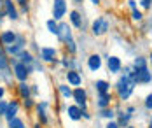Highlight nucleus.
I'll return each mask as SVG.
<instances>
[{
  "label": "nucleus",
  "instance_id": "37998d69",
  "mask_svg": "<svg viewBox=\"0 0 152 128\" xmlns=\"http://www.w3.org/2000/svg\"><path fill=\"white\" fill-rule=\"evenodd\" d=\"M129 128H131V127H129Z\"/></svg>",
  "mask_w": 152,
  "mask_h": 128
},
{
  "label": "nucleus",
  "instance_id": "39448f33",
  "mask_svg": "<svg viewBox=\"0 0 152 128\" xmlns=\"http://www.w3.org/2000/svg\"><path fill=\"white\" fill-rule=\"evenodd\" d=\"M58 37H60L63 42H66V40L72 37V33H70V26H68L66 23H61L60 26H58Z\"/></svg>",
  "mask_w": 152,
  "mask_h": 128
},
{
  "label": "nucleus",
  "instance_id": "7c9ffc66",
  "mask_svg": "<svg viewBox=\"0 0 152 128\" xmlns=\"http://www.w3.org/2000/svg\"><path fill=\"white\" fill-rule=\"evenodd\" d=\"M26 2H28V0H18V4H19V5H23V11H28V7H26Z\"/></svg>",
  "mask_w": 152,
  "mask_h": 128
},
{
  "label": "nucleus",
  "instance_id": "cd10ccee",
  "mask_svg": "<svg viewBox=\"0 0 152 128\" xmlns=\"http://www.w3.org/2000/svg\"><path fill=\"white\" fill-rule=\"evenodd\" d=\"M129 118H131V116H129V114H126V116H124V114H122V116H121V121H119V125H126V123H128V121H129Z\"/></svg>",
  "mask_w": 152,
  "mask_h": 128
},
{
  "label": "nucleus",
  "instance_id": "4c0bfd02",
  "mask_svg": "<svg viewBox=\"0 0 152 128\" xmlns=\"http://www.w3.org/2000/svg\"><path fill=\"white\" fill-rule=\"evenodd\" d=\"M2 96H4V88L0 86V98H2Z\"/></svg>",
  "mask_w": 152,
  "mask_h": 128
},
{
  "label": "nucleus",
  "instance_id": "4468645a",
  "mask_svg": "<svg viewBox=\"0 0 152 128\" xmlns=\"http://www.w3.org/2000/svg\"><path fill=\"white\" fill-rule=\"evenodd\" d=\"M68 116H70L74 121H77V119L82 116V111H80L79 107H75V105H70V107H68Z\"/></svg>",
  "mask_w": 152,
  "mask_h": 128
},
{
  "label": "nucleus",
  "instance_id": "9b49d317",
  "mask_svg": "<svg viewBox=\"0 0 152 128\" xmlns=\"http://www.w3.org/2000/svg\"><path fill=\"white\" fill-rule=\"evenodd\" d=\"M66 79H68V82H70L72 86H79V84H80V76H79L77 72H74V70H68V72H66Z\"/></svg>",
  "mask_w": 152,
  "mask_h": 128
},
{
  "label": "nucleus",
  "instance_id": "b1692460",
  "mask_svg": "<svg viewBox=\"0 0 152 128\" xmlns=\"http://www.w3.org/2000/svg\"><path fill=\"white\" fill-rule=\"evenodd\" d=\"M7 68V58H5V53L0 48V70H5Z\"/></svg>",
  "mask_w": 152,
  "mask_h": 128
},
{
  "label": "nucleus",
  "instance_id": "9d476101",
  "mask_svg": "<svg viewBox=\"0 0 152 128\" xmlns=\"http://www.w3.org/2000/svg\"><path fill=\"white\" fill-rule=\"evenodd\" d=\"M88 65H89L91 70H98L102 67V58L98 54H93V56H89V60H88Z\"/></svg>",
  "mask_w": 152,
  "mask_h": 128
},
{
  "label": "nucleus",
  "instance_id": "412c9836",
  "mask_svg": "<svg viewBox=\"0 0 152 128\" xmlns=\"http://www.w3.org/2000/svg\"><path fill=\"white\" fill-rule=\"evenodd\" d=\"M96 90L100 93H107L108 91V84H107L105 81H96Z\"/></svg>",
  "mask_w": 152,
  "mask_h": 128
},
{
  "label": "nucleus",
  "instance_id": "f03ea898",
  "mask_svg": "<svg viewBox=\"0 0 152 128\" xmlns=\"http://www.w3.org/2000/svg\"><path fill=\"white\" fill-rule=\"evenodd\" d=\"M30 70H31L30 65H25V63H21V62L14 63V74H16V77L21 81V82H23V81H26L28 74H30Z\"/></svg>",
  "mask_w": 152,
  "mask_h": 128
},
{
  "label": "nucleus",
  "instance_id": "a211bd4d",
  "mask_svg": "<svg viewBox=\"0 0 152 128\" xmlns=\"http://www.w3.org/2000/svg\"><path fill=\"white\" fill-rule=\"evenodd\" d=\"M44 109H46V104H39V107H37V111H39V119H40V123H44V125H46V123H47V118H46V112H44Z\"/></svg>",
  "mask_w": 152,
  "mask_h": 128
},
{
  "label": "nucleus",
  "instance_id": "58836bf2",
  "mask_svg": "<svg viewBox=\"0 0 152 128\" xmlns=\"http://www.w3.org/2000/svg\"><path fill=\"white\" fill-rule=\"evenodd\" d=\"M74 2H75V4H80V2H82V0H74Z\"/></svg>",
  "mask_w": 152,
  "mask_h": 128
},
{
  "label": "nucleus",
  "instance_id": "2f4dec72",
  "mask_svg": "<svg viewBox=\"0 0 152 128\" xmlns=\"http://www.w3.org/2000/svg\"><path fill=\"white\" fill-rule=\"evenodd\" d=\"M145 105H147L149 109H152V95L147 96V102H145Z\"/></svg>",
  "mask_w": 152,
  "mask_h": 128
},
{
  "label": "nucleus",
  "instance_id": "20e7f679",
  "mask_svg": "<svg viewBox=\"0 0 152 128\" xmlns=\"http://www.w3.org/2000/svg\"><path fill=\"white\" fill-rule=\"evenodd\" d=\"M108 30V23H107L103 18H98L94 23H93V33L94 35H102Z\"/></svg>",
  "mask_w": 152,
  "mask_h": 128
},
{
  "label": "nucleus",
  "instance_id": "79ce46f5",
  "mask_svg": "<svg viewBox=\"0 0 152 128\" xmlns=\"http://www.w3.org/2000/svg\"><path fill=\"white\" fill-rule=\"evenodd\" d=\"M149 128H152V123H151V127H149Z\"/></svg>",
  "mask_w": 152,
  "mask_h": 128
},
{
  "label": "nucleus",
  "instance_id": "c9c22d12",
  "mask_svg": "<svg viewBox=\"0 0 152 128\" xmlns=\"http://www.w3.org/2000/svg\"><path fill=\"white\" fill-rule=\"evenodd\" d=\"M107 128H119V125H117V123H108Z\"/></svg>",
  "mask_w": 152,
  "mask_h": 128
},
{
  "label": "nucleus",
  "instance_id": "1a4fd4ad",
  "mask_svg": "<svg viewBox=\"0 0 152 128\" xmlns=\"http://www.w3.org/2000/svg\"><path fill=\"white\" fill-rule=\"evenodd\" d=\"M18 107H19V105H18V102H16V100H12V102H11V104L7 105V111H5V118H7V119H12V118H16Z\"/></svg>",
  "mask_w": 152,
  "mask_h": 128
},
{
  "label": "nucleus",
  "instance_id": "a19ab883",
  "mask_svg": "<svg viewBox=\"0 0 152 128\" xmlns=\"http://www.w3.org/2000/svg\"><path fill=\"white\" fill-rule=\"evenodd\" d=\"M151 63H152V54H151Z\"/></svg>",
  "mask_w": 152,
  "mask_h": 128
},
{
  "label": "nucleus",
  "instance_id": "f3484780",
  "mask_svg": "<svg viewBox=\"0 0 152 128\" xmlns=\"http://www.w3.org/2000/svg\"><path fill=\"white\" fill-rule=\"evenodd\" d=\"M70 19H72L74 26H77V28H80V26H82V19H80V14H79L77 11H74V13H70Z\"/></svg>",
  "mask_w": 152,
  "mask_h": 128
},
{
  "label": "nucleus",
  "instance_id": "aec40b11",
  "mask_svg": "<svg viewBox=\"0 0 152 128\" xmlns=\"http://www.w3.org/2000/svg\"><path fill=\"white\" fill-rule=\"evenodd\" d=\"M9 128H25V125H23V121H21V119L12 118V119H9Z\"/></svg>",
  "mask_w": 152,
  "mask_h": 128
},
{
  "label": "nucleus",
  "instance_id": "2eb2a0df",
  "mask_svg": "<svg viewBox=\"0 0 152 128\" xmlns=\"http://www.w3.org/2000/svg\"><path fill=\"white\" fill-rule=\"evenodd\" d=\"M110 100H112V98H110V95H108V93H100V100H98V105H100L102 109H105L107 105L110 104Z\"/></svg>",
  "mask_w": 152,
  "mask_h": 128
},
{
  "label": "nucleus",
  "instance_id": "dca6fc26",
  "mask_svg": "<svg viewBox=\"0 0 152 128\" xmlns=\"http://www.w3.org/2000/svg\"><path fill=\"white\" fill-rule=\"evenodd\" d=\"M19 60H21V63H25V65H30L31 62H33V58H31V54L28 53V51H21L19 54Z\"/></svg>",
  "mask_w": 152,
  "mask_h": 128
},
{
  "label": "nucleus",
  "instance_id": "ea45409f",
  "mask_svg": "<svg viewBox=\"0 0 152 128\" xmlns=\"http://www.w3.org/2000/svg\"><path fill=\"white\" fill-rule=\"evenodd\" d=\"M98 2H100V0H93V4H98Z\"/></svg>",
  "mask_w": 152,
  "mask_h": 128
},
{
  "label": "nucleus",
  "instance_id": "e433bc0d",
  "mask_svg": "<svg viewBox=\"0 0 152 128\" xmlns=\"http://www.w3.org/2000/svg\"><path fill=\"white\" fill-rule=\"evenodd\" d=\"M129 5H131V7H133V11H135V9H137V4H135V0H129Z\"/></svg>",
  "mask_w": 152,
  "mask_h": 128
},
{
  "label": "nucleus",
  "instance_id": "a878e982",
  "mask_svg": "<svg viewBox=\"0 0 152 128\" xmlns=\"http://www.w3.org/2000/svg\"><path fill=\"white\" fill-rule=\"evenodd\" d=\"M66 48L70 49V53H74V51H75V42H74V39H72V37L66 40Z\"/></svg>",
  "mask_w": 152,
  "mask_h": 128
},
{
  "label": "nucleus",
  "instance_id": "f8f14e48",
  "mask_svg": "<svg viewBox=\"0 0 152 128\" xmlns=\"http://www.w3.org/2000/svg\"><path fill=\"white\" fill-rule=\"evenodd\" d=\"M108 68H110V72H119V70H121V62H119V58L110 56V58H108Z\"/></svg>",
  "mask_w": 152,
  "mask_h": 128
},
{
  "label": "nucleus",
  "instance_id": "7ed1b4c3",
  "mask_svg": "<svg viewBox=\"0 0 152 128\" xmlns=\"http://www.w3.org/2000/svg\"><path fill=\"white\" fill-rule=\"evenodd\" d=\"M65 13H66L65 0H54V4H53V16H54V19H61L65 16Z\"/></svg>",
  "mask_w": 152,
  "mask_h": 128
},
{
  "label": "nucleus",
  "instance_id": "423d86ee",
  "mask_svg": "<svg viewBox=\"0 0 152 128\" xmlns=\"http://www.w3.org/2000/svg\"><path fill=\"white\" fill-rule=\"evenodd\" d=\"M40 56L44 62H54L56 60V51L53 48H42L40 49Z\"/></svg>",
  "mask_w": 152,
  "mask_h": 128
},
{
  "label": "nucleus",
  "instance_id": "0eeeda50",
  "mask_svg": "<svg viewBox=\"0 0 152 128\" xmlns=\"http://www.w3.org/2000/svg\"><path fill=\"white\" fill-rule=\"evenodd\" d=\"M72 96L75 98L77 105H80V107H84V105H86V91H84L82 88H75Z\"/></svg>",
  "mask_w": 152,
  "mask_h": 128
},
{
  "label": "nucleus",
  "instance_id": "f257e3e1",
  "mask_svg": "<svg viewBox=\"0 0 152 128\" xmlns=\"http://www.w3.org/2000/svg\"><path fill=\"white\" fill-rule=\"evenodd\" d=\"M133 88H135V82L129 79V76H122L119 82H117V91H119V96L121 98H128V96L133 93Z\"/></svg>",
  "mask_w": 152,
  "mask_h": 128
},
{
  "label": "nucleus",
  "instance_id": "c85d7f7f",
  "mask_svg": "<svg viewBox=\"0 0 152 128\" xmlns=\"http://www.w3.org/2000/svg\"><path fill=\"white\" fill-rule=\"evenodd\" d=\"M5 14V0H0V18Z\"/></svg>",
  "mask_w": 152,
  "mask_h": 128
},
{
  "label": "nucleus",
  "instance_id": "6ab92c4d",
  "mask_svg": "<svg viewBox=\"0 0 152 128\" xmlns=\"http://www.w3.org/2000/svg\"><path fill=\"white\" fill-rule=\"evenodd\" d=\"M19 95L23 96V98H30V88H28L25 82L19 84Z\"/></svg>",
  "mask_w": 152,
  "mask_h": 128
},
{
  "label": "nucleus",
  "instance_id": "c756f323",
  "mask_svg": "<svg viewBox=\"0 0 152 128\" xmlns=\"http://www.w3.org/2000/svg\"><path fill=\"white\" fill-rule=\"evenodd\" d=\"M7 105H9V104H5V102H2V100H0V114H5Z\"/></svg>",
  "mask_w": 152,
  "mask_h": 128
},
{
  "label": "nucleus",
  "instance_id": "5701e85b",
  "mask_svg": "<svg viewBox=\"0 0 152 128\" xmlns=\"http://www.w3.org/2000/svg\"><path fill=\"white\" fill-rule=\"evenodd\" d=\"M47 28H49V32L51 33L58 35V25L54 23V19H49V21H47Z\"/></svg>",
  "mask_w": 152,
  "mask_h": 128
},
{
  "label": "nucleus",
  "instance_id": "393cba45",
  "mask_svg": "<svg viewBox=\"0 0 152 128\" xmlns=\"http://www.w3.org/2000/svg\"><path fill=\"white\" fill-rule=\"evenodd\" d=\"M135 68H137V70L147 68V67H145V60H143V58H137V60H135Z\"/></svg>",
  "mask_w": 152,
  "mask_h": 128
},
{
  "label": "nucleus",
  "instance_id": "ddd939ff",
  "mask_svg": "<svg viewBox=\"0 0 152 128\" xmlns=\"http://www.w3.org/2000/svg\"><path fill=\"white\" fill-rule=\"evenodd\" d=\"M5 13H7V16L11 19H18V13H16V9L11 0H5Z\"/></svg>",
  "mask_w": 152,
  "mask_h": 128
},
{
  "label": "nucleus",
  "instance_id": "4be33fe9",
  "mask_svg": "<svg viewBox=\"0 0 152 128\" xmlns=\"http://www.w3.org/2000/svg\"><path fill=\"white\" fill-rule=\"evenodd\" d=\"M60 91H61V95L65 96V98H70V96L74 95V91H72L68 86H65V84H61L60 86Z\"/></svg>",
  "mask_w": 152,
  "mask_h": 128
},
{
  "label": "nucleus",
  "instance_id": "6e6552de",
  "mask_svg": "<svg viewBox=\"0 0 152 128\" xmlns=\"http://www.w3.org/2000/svg\"><path fill=\"white\" fill-rule=\"evenodd\" d=\"M16 39H18V37H16V33H14V32H4L2 35H0V40H2L4 44H7V46L14 44Z\"/></svg>",
  "mask_w": 152,
  "mask_h": 128
},
{
  "label": "nucleus",
  "instance_id": "f704fd0d",
  "mask_svg": "<svg viewBox=\"0 0 152 128\" xmlns=\"http://www.w3.org/2000/svg\"><path fill=\"white\" fill-rule=\"evenodd\" d=\"M31 105H33V102L30 98H25V107H31Z\"/></svg>",
  "mask_w": 152,
  "mask_h": 128
},
{
  "label": "nucleus",
  "instance_id": "bb28decb",
  "mask_svg": "<svg viewBox=\"0 0 152 128\" xmlns=\"http://www.w3.org/2000/svg\"><path fill=\"white\" fill-rule=\"evenodd\" d=\"M102 116H103V118H112L114 112L110 111V109H103V111H102Z\"/></svg>",
  "mask_w": 152,
  "mask_h": 128
},
{
  "label": "nucleus",
  "instance_id": "72a5a7b5",
  "mask_svg": "<svg viewBox=\"0 0 152 128\" xmlns=\"http://www.w3.org/2000/svg\"><path fill=\"white\" fill-rule=\"evenodd\" d=\"M151 2H152V0H142V5L147 9V7H151Z\"/></svg>",
  "mask_w": 152,
  "mask_h": 128
},
{
  "label": "nucleus",
  "instance_id": "473e14b6",
  "mask_svg": "<svg viewBox=\"0 0 152 128\" xmlns=\"http://www.w3.org/2000/svg\"><path fill=\"white\" fill-rule=\"evenodd\" d=\"M133 18H135V19H142V13H138L137 9H135V11H133Z\"/></svg>",
  "mask_w": 152,
  "mask_h": 128
}]
</instances>
